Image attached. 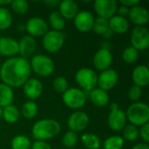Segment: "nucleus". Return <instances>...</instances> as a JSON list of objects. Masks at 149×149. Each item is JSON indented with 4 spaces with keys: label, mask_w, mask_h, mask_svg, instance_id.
<instances>
[{
    "label": "nucleus",
    "mask_w": 149,
    "mask_h": 149,
    "mask_svg": "<svg viewBox=\"0 0 149 149\" xmlns=\"http://www.w3.org/2000/svg\"><path fill=\"white\" fill-rule=\"evenodd\" d=\"M30 65L31 69L41 77H48L54 71V63L52 59L44 54H37L33 56Z\"/></svg>",
    "instance_id": "4"
},
{
    "label": "nucleus",
    "mask_w": 149,
    "mask_h": 149,
    "mask_svg": "<svg viewBox=\"0 0 149 149\" xmlns=\"http://www.w3.org/2000/svg\"><path fill=\"white\" fill-rule=\"evenodd\" d=\"M31 149H52L49 143L43 141H36L31 144Z\"/></svg>",
    "instance_id": "40"
},
{
    "label": "nucleus",
    "mask_w": 149,
    "mask_h": 149,
    "mask_svg": "<svg viewBox=\"0 0 149 149\" xmlns=\"http://www.w3.org/2000/svg\"><path fill=\"white\" fill-rule=\"evenodd\" d=\"M0 66H1V59H0Z\"/></svg>",
    "instance_id": "48"
},
{
    "label": "nucleus",
    "mask_w": 149,
    "mask_h": 149,
    "mask_svg": "<svg viewBox=\"0 0 149 149\" xmlns=\"http://www.w3.org/2000/svg\"><path fill=\"white\" fill-rule=\"evenodd\" d=\"M108 26L113 33L122 34L128 31L129 22L126 17L114 15L110 19H108Z\"/></svg>",
    "instance_id": "22"
},
{
    "label": "nucleus",
    "mask_w": 149,
    "mask_h": 149,
    "mask_svg": "<svg viewBox=\"0 0 149 149\" xmlns=\"http://www.w3.org/2000/svg\"><path fill=\"white\" fill-rule=\"evenodd\" d=\"M118 3L115 0H97L94 2V10L99 17L110 19L115 15Z\"/></svg>",
    "instance_id": "10"
},
{
    "label": "nucleus",
    "mask_w": 149,
    "mask_h": 149,
    "mask_svg": "<svg viewBox=\"0 0 149 149\" xmlns=\"http://www.w3.org/2000/svg\"><path fill=\"white\" fill-rule=\"evenodd\" d=\"M124 143V139L121 136H111L104 141V149H122Z\"/></svg>",
    "instance_id": "30"
},
{
    "label": "nucleus",
    "mask_w": 149,
    "mask_h": 149,
    "mask_svg": "<svg viewBox=\"0 0 149 149\" xmlns=\"http://www.w3.org/2000/svg\"><path fill=\"white\" fill-rule=\"evenodd\" d=\"M89 124L88 115L81 111L75 112L70 115L67 120V126L70 131L77 133L85 130Z\"/></svg>",
    "instance_id": "12"
},
{
    "label": "nucleus",
    "mask_w": 149,
    "mask_h": 149,
    "mask_svg": "<svg viewBox=\"0 0 149 149\" xmlns=\"http://www.w3.org/2000/svg\"><path fill=\"white\" fill-rule=\"evenodd\" d=\"M58 12L65 19H72L79 12V6L75 1L64 0L58 4Z\"/></svg>",
    "instance_id": "21"
},
{
    "label": "nucleus",
    "mask_w": 149,
    "mask_h": 149,
    "mask_svg": "<svg viewBox=\"0 0 149 149\" xmlns=\"http://www.w3.org/2000/svg\"><path fill=\"white\" fill-rule=\"evenodd\" d=\"M21 113L24 116V118H25L27 120L33 119L38 113V106H37V104L32 100L26 101L22 107Z\"/></svg>",
    "instance_id": "28"
},
{
    "label": "nucleus",
    "mask_w": 149,
    "mask_h": 149,
    "mask_svg": "<svg viewBox=\"0 0 149 149\" xmlns=\"http://www.w3.org/2000/svg\"><path fill=\"white\" fill-rule=\"evenodd\" d=\"M129 10H130V9L127 8V7H126V6H124V5H121V6H120L117 9V11L119 13V16L123 17H126L127 16L129 15Z\"/></svg>",
    "instance_id": "42"
},
{
    "label": "nucleus",
    "mask_w": 149,
    "mask_h": 149,
    "mask_svg": "<svg viewBox=\"0 0 149 149\" xmlns=\"http://www.w3.org/2000/svg\"><path fill=\"white\" fill-rule=\"evenodd\" d=\"M139 135L141 137V139L144 141V143L149 142V123H147L143 126H141V129L139 130Z\"/></svg>",
    "instance_id": "39"
},
{
    "label": "nucleus",
    "mask_w": 149,
    "mask_h": 149,
    "mask_svg": "<svg viewBox=\"0 0 149 149\" xmlns=\"http://www.w3.org/2000/svg\"><path fill=\"white\" fill-rule=\"evenodd\" d=\"M65 38V36L62 31H48L43 37V46L49 52H57L64 45Z\"/></svg>",
    "instance_id": "7"
},
{
    "label": "nucleus",
    "mask_w": 149,
    "mask_h": 149,
    "mask_svg": "<svg viewBox=\"0 0 149 149\" xmlns=\"http://www.w3.org/2000/svg\"><path fill=\"white\" fill-rule=\"evenodd\" d=\"M127 120H128L131 125L135 127L143 126L148 123L149 107L144 102H134L132 104L126 113Z\"/></svg>",
    "instance_id": "3"
},
{
    "label": "nucleus",
    "mask_w": 149,
    "mask_h": 149,
    "mask_svg": "<svg viewBox=\"0 0 149 149\" xmlns=\"http://www.w3.org/2000/svg\"><path fill=\"white\" fill-rule=\"evenodd\" d=\"M140 3L139 0H120V4L124 5L127 8H132L134 6H136Z\"/></svg>",
    "instance_id": "41"
},
{
    "label": "nucleus",
    "mask_w": 149,
    "mask_h": 149,
    "mask_svg": "<svg viewBox=\"0 0 149 149\" xmlns=\"http://www.w3.org/2000/svg\"><path fill=\"white\" fill-rule=\"evenodd\" d=\"M94 17L88 10H80L74 17V25L81 32H87L93 29Z\"/></svg>",
    "instance_id": "14"
},
{
    "label": "nucleus",
    "mask_w": 149,
    "mask_h": 149,
    "mask_svg": "<svg viewBox=\"0 0 149 149\" xmlns=\"http://www.w3.org/2000/svg\"><path fill=\"white\" fill-rule=\"evenodd\" d=\"M18 53V42L8 37L0 38V55L12 58Z\"/></svg>",
    "instance_id": "19"
},
{
    "label": "nucleus",
    "mask_w": 149,
    "mask_h": 149,
    "mask_svg": "<svg viewBox=\"0 0 149 149\" xmlns=\"http://www.w3.org/2000/svg\"><path fill=\"white\" fill-rule=\"evenodd\" d=\"M2 116H3V108L0 107V119L2 118Z\"/></svg>",
    "instance_id": "47"
},
{
    "label": "nucleus",
    "mask_w": 149,
    "mask_h": 149,
    "mask_svg": "<svg viewBox=\"0 0 149 149\" xmlns=\"http://www.w3.org/2000/svg\"><path fill=\"white\" fill-rule=\"evenodd\" d=\"M63 102L71 109H79L86 102V94L79 88H68L62 95Z\"/></svg>",
    "instance_id": "6"
},
{
    "label": "nucleus",
    "mask_w": 149,
    "mask_h": 149,
    "mask_svg": "<svg viewBox=\"0 0 149 149\" xmlns=\"http://www.w3.org/2000/svg\"><path fill=\"white\" fill-rule=\"evenodd\" d=\"M12 149H30L31 143L30 139L25 135H17L11 141Z\"/></svg>",
    "instance_id": "29"
},
{
    "label": "nucleus",
    "mask_w": 149,
    "mask_h": 149,
    "mask_svg": "<svg viewBox=\"0 0 149 149\" xmlns=\"http://www.w3.org/2000/svg\"><path fill=\"white\" fill-rule=\"evenodd\" d=\"M77 142H78V135L76 133L72 131L66 132L62 138V144L64 147L67 148H72L75 147Z\"/></svg>",
    "instance_id": "36"
},
{
    "label": "nucleus",
    "mask_w": 149,
    "mask_h": 149,
    "mask_svg": "<svg viewBox=\"0 0 149 149\" xmlns=\"http://www.w3.org/2000/svg\"><path fill=\"white\" fill-rule=\"evenodd\" d=\"M141 95H142L141 88L137 86H134V85L133 86H131L127 92V96H128L129 100L134 102H137L141 99Z\"/></svg>",
    "instance_id": "38"
},
{
    "label": "nucleus",
    "mask_w": 149,
    "mask_h": 149,
    "mask_svg": "<svg viewBox=\"0 0 149 149\" xmlns=\"http://www.w3.org/2000/svg\"><path fill=\"white\" fill-rule=\"evenodd\" d=\"M128 17L130 20L137 26H144L148 23L149 14L148 10L139 4L130 9Z\"/></svg>",
    "instance_id": "17"
},
{
    "label": "nucleus",
    "mask_w": 149,
    "mask_h": 149,
    "mask_svg": "<svg viewBox=\"0 0 149 149\" xmlns=\"http://www.w3.org/2000/svg\"><path fill=\"white\" fill-rule=\"evenodd\" d=\"M118 79V72L113 69H107L101 72L98 76L97 85L99 86V88L107 92L113 89L116 86Z\"/></svg>",
    "instance_id": "13"
},
{
    "label": "nucleus",
    "mask_w": 149,
    "mask_h": 149,
    "mask_svg": "<svg viewBox=\"0 0 149 149\" xmlns=\"http://www.w3.org/2000/svg\"><path fill=\"white\" fill-rule=\"evenodd\" d=\"M109 29L108 26V20L102 18V17H97L96 19H94V23H93V31L98 34V35H104L107 30Z\"/></svg>",
    "instance_id": "32"
},
{
    "label": "nucleus",
    "mask_w": 149,
    "mask_h": 149,
    "mask_svg": "<svg viewBox=\"0 0 149 149\" xmlns=\"http://www.w3.org/2000/svg\"><path fill=\"white\" fill-rule=\"evenodd\" d=\"M81 142L84 147L87 149H100V140L93 134H85L81 136Z\"/></svg>",
    "instance_id": "27"
},
{
    "label": "nucleus",
    "mask_w": 149,
    "mask_h": 149,
    "mask_svg": "<svg viewBox=\"0 0 149 149\" xmlns=\"http://www.w3.org/2000/svg\"><path fill=\"white\" fill-rule=\"evenodd\" d=\"M19 115H20V113H19L18 109L13 105H9V106L3 107V116L2 117L9 124L16 123L19 119Z\"/></svg>",
    "instance_id": "25"
},
{
    "label": "nucleus",
    "mask_w": 149,
    "mask_h": 149,
    "mask_svg": "<svg viewBox=\"0 0 149 149\" xmlns=\"http://www.w3.org/2000/svg\"><path fill=\"white\" fill-rule=\"evenodd\" d=\"M132 79L134 86L141 88L145 87L149 83V69L147 65H141L136 66L132 72Z\"/></svg>",
    "instance_id": "20"
},
{
    "label": "nucleus",
    "mask_w": 149,
    "mask_h": 149,
    "mask_svg": "<svg viewBox=\"0 0 149 149\" xmlns=\"http://www.w3.org/2000/svg\"><path fill=\"white\" fill-rule=\"evenodd\" d=\"M24 95L30 100H34L39 98L43 92V85L38 79L30 78L23 86Z\"/></svg>",
    "instance_id": "16"
},
{
    "label": "nucleus",
    "mask_w": 149,
    "mask_h": 149,
    "mask_svg": "<svg viewBox=\"0 0 149 149\" xmlns=\"http://www.w3.org/2000/svg\"><path fill=\"white\" fill-rule=\"evenodd\" d=\"M11 1L10 0H0V5H2L1 7H3L5 5L10 4Z\"/></svg>",
    "instance_id": "46"
},
{
    "label": "nucleus",
    "mask_w": 149,
    "mask_h": 149,
    "mask_svg": "<svg viewBox=\"0 0 149 149\" xmlns=\"http://www.w3.org/2000/svg\"><path fill=\"white\" fill-rule=\"evenodd\" d=\"M14 98V93L11 87L5 84H0V107H5L11 105Z\"/></svg>",
    "instance_id": "24"
},
{
    "label": "nucleus",
    "mask_w": 149,
    "mask_h": 149,
    "mask_svg": "<svg viewBox=\"0 0 149 149\" xmlns=\"http://www.w3.org/2000/svg\"><path fill=\"white\" fill-rule=\"evenodd\" d=\"M53 88L58 93H64L68 89V82L65 78L62 76L57 77L53 80Z\"/></svg>",
    "instance_id": "37"
},
{
    "label": "nucleus",
    "mask_w": 149,
    "mask_h": 149,
    "mask_svg": "<svg viewBox=\"0 0 149 149\" xmlns=\"http://www.w3.org/2000/svg\"><path fill=\"white\" fill-rule=\"evenodd\" d=\"M31 65L28 59L12 57L6 59L0 66V79L3 84L10 87H20L30 79Z\"/></svg>",
    "instance_id": "1"
},
{
    "label": "nucleus",
    "mask_w": 149,
    "mask_h": 149,
    "mask_svg": "<svg viewBox=\"0 0 149 149\" xmlns=\"http://www.w3.org/2000/svg\"><path fill=\"white\" fill-rule=\"evenodd\" d=\"M12 24V16L10 10L0 7V30H7Z\"/></svg>",
    "instance_id": "31"
},
{
    "label": "nucleus",
    "mask_w": 149,
    "mask_h": 149,
    "mask_svg": "<svg viewBox=\"0 0 149 149\" xmlns=\"http://www.w3.org/2000/svg\"><path fill=\"white\" fill-rule=\"evenodd\" d=\"M49 23L53 31H62L65 25V20L58 11H52L49 16Z\"/></svg>",
    "instance_id": "26"
},
{
    "label": "nucleus",
    "mask_w": 149,
    "mask_h": 149,
    "mask_svg": "<svg viewBox=\"0 0 149 149\" xmlns=\"http://www.w3.org/2000/svg\"><path fill=\"white\" fill-rule=\"evenodd\" d=\"M11 9L18 15L25 14L29 10V3L25 0H14L10 3Z\"/></svg>",
    "instance_id": "35"
},
{
    "label": "nucleus",
    "mask_w": 149,
    "mask_h": 149,
    "mask_svg": "<svg viewBox=\"0 0 149 149\" xmlns=\"http://www.w3.org/2000/svg\"><path fill=\"white\" fill-rule=\"evenodd\" d=\"M89 98L93 105L98 107H104L109 102L108 93L100 88H94L89 92Z\"/></svg>",
    "instance_id": "23"
},
{
    "label": "nucleus",
    "mask_w": 149,
    "mask_h": 149,
    "mask_svg": "<svg viewBox=\"0 0 149 149\" xmlns=\"http://www.w3.org/2000/svg\"><path fill=\"white\" fill-rule=\"evenodd\" d=\"M0 38H1V36H0Z\"/></svg>",
    "instance_id": "49"
},
{
    "label": "nucleus",
    "mask_w": 149,
    "mask_h": 149,
    "mask_svg": "<svg viewBox=\"0 0 149 149\" xmlns=\"http://www.w3.org/2000/svg\"><path fill=\"white\" fill-rule=\"evenodd\" d=\"M75 80L83 92H91L97 86L98 75L90 68H81L75 74Z\"/></svg>",
    "instance_id": "5"
},
{
    "label": "nucleus",
    "mask_w": 149,
    "mask_h": 149,
    "mask_svg": "<svg viewBox=\"0 0 149 149\" xmlns=\"http://www.w3.org/2000/svg\"><path fill=\"white\" fill-rule=\"evenodd\" d=\"M132 149H149L148 144L147 143H139L135 145Z\"/></svg>",
    "instance_id": "43"
},
{
    "label": "nucleus",
    "mask_w": 149,
    "mask_h": 149,
    "mask_svg": "<svg viewBox=\"0 0 149 149\" xmlns=\"http://www.w3.org/2000/svg\"><path fill=\"white\" fill-rule=\"evenodd\" d=\"M132 46L139 51H144L149 46V31L144 26H136L131 33Z\"/></svg>",
    "instance_id": "9"
},
{
    "label": "nucleus",
    "mask_w": 149,
    "mask_h": 149,
    "mask_svg": "<svg viewBox=\"0 0 149 149\" xmlns=\"http://www.w3.org/2000/svg\"><path fill=\"white\" fill-rule=\"evenodd\" d=\"M59 3H60L59 1H54V0L44 2V3H45V4L49 5V6H55V5H57V4H59Z\"/></svg>",
    "instance_id": "44"
},
{
    "label": "nucleus",
    "mask_w": 149,
    "mask_h": 149,
    "mask_svg": "<svg viewBox=\"0 0 149 149\" xmlns=\"http://www.w3.org/2000/svg\"><path fill=\"white\" fill-rule=\"evenodd\" d=\"M122 58L127 64H134L139 58V52L133 46H128L123 51Z\"/></svg>",
    "instance_id": "33"
},
{
    "label": "nucleus",
    "mask_w": 149,
    "mask_h": 149,
    "mask_svg": "<svg viewBox=\"0 0 149 149\" xmlns=\"http://www.w3.org/2000/svg\"><path fill=\"white\" fill-rule=\"evenodd\" d=\"M61 130L60 124L54 120L45 119L38 120L31 128V134L35 140L45 141L57 136Z\"/></svg>",
    "instance_id": "2"
},
{
    "label": "nucleus",
    "mask_w": 149,
    "mask_h": 149,
    "mask_svg": "<svg viewBox=\"0 0 149 149\" xmlns=\"http://www.w3.org/2000/svg\"><path fill=\"white\" fill-rule=\"evenodd\" d=\"M113 33V32L110 29H108V30H107V31L103 35V37H104V38H111V37H112Z\"/></svg>",
    "instance_id": "45"
},
{
    "label": "nucleus",
    "mask_w": 149,
    "mask_h": 149,
    "mask_svg": "<svg viewBox=\"0 0 149 149\" xmlns=\"http://www.w3.org/2000/svg\"><path fill=\"white\" fill-rule=\"evenodd\" d=\"M123 137L128 141H134L139 137V129L134 125H126L123 128Z\"/></svg>",
    "instance_id": "34"
},
{
    "label": "nucleus",
    "mask_w": 149,
    "mask_h": 149,
    "mask_svg": "<svg viewBox=\"0 0 149 149\" xmlns=\"http://www.w3.org/2000/svg\"><path fill=\"white\" fill-rule=\"evenodd\" d=\"M112 63H113V55L110 50L101 48L97 51V52L93 57V65L97 70L100 72L109 69Z\"/></svg>",
    "instance_id": "15"
},
{
    "label": "nucleus",
    "mask_w": 149,
    "mask_h": 149,
    "mask_svg": "<svg viewBox=\"0 0 149 149\" xmlns=\"http://www.w3.org/2000/svg\"><path fill=\"white\" fill-rule=\"evenodd\" d=\"M111 112L107 118L108 127L113 131H120L127 125L126 113L119 108L118 103H113L110 106Z\"/></svg>",
    "instance_id": "8"
},
{
    "label": "nucleus",
    "mask_w": 149,
    "mask_h": 149,
    "mask_svg": "<svg viewBox=\"0 0 149 149\" xmlns=\"http://www.w3.org/2000/svg\"><path fill=\"white\" fill-rule=\"evenodd\" d=\"M37 43L34 38L31 36L23 37L18 42V53L21 55V58H26L32 56L36 51Z\"/></svg>",
    "instance_id": "18"
},
{
    "label": "nucleus",
    "mask_w": 149,
    "mask_h": 149,
    "mask_svg": "<svg viewBox=\"0 0 149 149\" xmlns=\"http://www.w3.org/2000/svg\"><path fill=\"white\" fill-rule=\"evenodd\" d=\"M25 30L29 33V36L32 38L44 37V35L48 31V24L43 18L33 17L27 21Z\"/></svg>",
    "instance_id": "11"
}]
</instances>
